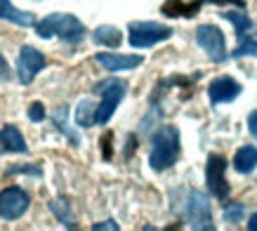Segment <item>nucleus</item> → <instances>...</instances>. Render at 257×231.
<instances>
[{"label":"nucleus","mask_w":257,"mask_h":231,"mask_svg":"<svg viewBox=\"0 0 257 231\" xmlns=\"http://www.w3.org/2000/svg\"><path fill=\"white\" fill-rule=\"evenodd\" d=\"M36 31H38L40 38L59 36L64 43H71V45H73V43H80V40L85 38V26L73 15H64V12L45 17L40 24H36Z\"/></svg>","instance_id":"f257e3e1"},{"label":"nucleus","mask_w":257,"mask_h":231,"mask_svg":"<svg viewBox=\"0 0 257 231\" xmlns=\"http://www.w3.org/2000/svg\"><path fill=\"white\" fill-rule=\"evenodd\" d=\"M179 158V132L177 128L172 125H165L154 135V142H151V156H149V163L151 168L163 172L172 165V163Z\"/></svg>","instance_id":"f03ea898"},{"label":"nucleus","mask_w":257,"mask_h":231,"mask_svg":"<svg viewBox=\"0 0 257 231\" xmlns=\"http://www.w3.org/2000/svg\"><path fill=\"white\" fill-rule=\"evenodd\" d=\"M182 215L189 222L191 229H205L212 231L215 224H212V212H210V200L205 198L201 191H184V200H182Z\"/></svg>","instance_id":"7ed1b4c3"},{"label":"nucleus","mask_w":257,"mask_h":231,"mask_svg":"<svg viewBox=\"0 0 257 231\" xmlns=\"http://www.w3.org/2000/svg\"><path fill=\"white\" fill-rule=\"evenodd\" d=\"M125 87L127 85L123 80H118V78H106V80H99V83L94 85V92L101 94V104L97 106V116H94V121L99 125L109 123V118L113 116L116 106L125 97Z\"/></svg>","instance_id":"20e7f679"},{"label":"nucleus","mask_w":257,"mask_h":231,"mask_svg":"<svg viewBox=\"0 0 257 231\" xmlns=\"http://www.w3.org/2000/svg\"><path fill=\"white\" fill-rule=\"evenodd\" d=\"M127 40L133 47H151L156 43H163V40L172 38V29L170 26H163L158 22H133L127 26Z\"/></svg>","instance_id":"39448f33"},{"label":"nucleus","mask_w":257,"mask_h":231,"mask_svg":"<svg viewBox=\"0 0 257 231\" xmlns=\"http://www.w3.org/2000/svg\"><path fill=\"white\" fill-rule=\"evenodd\" d=\"M196 43H198V45L208 52L210 62H215V64L226 62L229 52H226L224 33L219 31L215 24H201V26L196 29Z\"/></svg>","instance_id":"423d86ee"},{"label":"nucleus","mask_w":257,"mask_h":231,"mask_svg":"<svg viewBox=\"0 0 257 231\" xmlns=\"http://www.w3.org/2000/svg\"><path fill=\"white\" fill-rule=\"evenodd\" d=\"M31 198L19 186H8L0 191V217L3 219H19L29 210Z\"/></svg>","instance_id":"0eeeda50"},{"label":"nucleus","mask_w":257,"mask_h":231,"mask_svg":"<svg viewBox=\"0 0 257 231\" xmlns=\"http://www.w3.org/2000/svg\"><path fill=\"white\" fill-rule=\"evenodd\" d=\"M226 161L224 156L219 154H210L208 156V165H205V182H208V189L215 198L224 200L229 196V184H226Z\"/></svg>","instance_id":"6e6552de"},{"label":"nucleus","mask_w":257,"mask_h":231,"mask_svg":"<svg viewBox=\"0 0 257 231\" xmlns=\"http://www.w3.org/2000/svg\"><path fill=\"white\" fill-rule=\"evenodd\" d=\"M45 69V57L38 52L36 47L24 45L19 50V59H17V76L22 80V85H31L33 78Z\"/></svg>","instance_id":"1a4fd4ad"},{"label":"nucleus","mask_w":257,"mask_h":231,"mask_svg":"<svg viewBox=\"0 0 257 231\" xmlns=\"http://www.w3.org/2000/svg\"><path fill=\"white\" fill-rule=\"evenodd\" d=\"M241 94V83H236L234 78L229 76H219L215 78L208 87V99L210 104H224V101H231Z\"/></svg>","instance_id":"9d476101"},{"label":"nucleus","mask_w":257,"mask_h":231,"mask_svg":"<svg viewBox=\"0 0 257 231\" xmlns=\"http://www.w3.org/2000/svg\"><path fill=\"white\" fill-rule=\"evenodd\" d=\"M97 62L104 66L106 71H127L135 69L142 64L140 54H113V52H99L97 54Z\"/></svg>","instance_id":"9b49d317"},{"label":"nucleus","mask_w":257,"mask_h":231,"mask_svg":"<svg viewBox=\"0 0 257 231\" xmlns=\"http://www.w3.org/2000/svg\"><path fill=\"white\" fill-rule=\"evenodd\" d=\"M0 19H8V22L17 24V26H22V29L36 26V17H33V12L17 10L10 0H0Z\"/></svg>","instance_id":"f8f14e48"},{"label":"nucleus","mask_w":257,"mask_h":231,"mask_svg":"<svg viewBox=\"0 0 257 231\" xmlns=\"http://www.w3.org/2000/svg\"><path fill=\"white\" fill-rule=\"evenodd\" d=\"M212 3V0H196V3H184V0H168L163 3V15L165 17H196L201 5Z\"/></svg>","instance_id":"ddd939ff"},{"label":"nucleus","mask_w":257,"mask_h":231,"mask_svg":"<svg viewBox=\"0 0 257 231\" xmlns=\"http://www.w3.org/2000/svg\"><path fill=\"white\" fill-rule=\"evenodd\" d=\"M0 144H3L5 151H12V154H26V151H29L22 132L17 130L15 125H5V128L0 130Z\"/></svg>","instance_id":"4468645a"},{"label":"nucleus","mask_w":257,"mask_h":231,"mask_svg":"<svg viewBox=\"0 0 257 231\" xmlns=\"http://www.w3.org/2000/svg\"><path fill=\"white\" fill-rule=\"evenodd\" d=\"M234 168L241 175H248L257 168V149L255 147H241L234 156Z\"/></svg>","instance_id":"2eb2a0df"},{"label":"nucleus","mask_w":257,"mask_h":231,"mask_svg":"<svg viewBox=\"0 0 257 231\" xmlns=\"http://www.w3.org/2000/svg\"><path fill=\"white\" fill-rule=\"evenodd\" d=\"M92 40L97 43V45L118 47L120 45V40H123V36H120V31H118L116 26H97L94 33H92Z\"/></svg>","instance_id":"dca6fc26"},{"label":"nucleus","mask_w":257,"mask_h":231,"mask_svg":"<svg viewBox=\"0 0 257 231\" xmlns=\"http://www.w3.org/2000/svg\"><path fill=\"white\" fill-rule=\"evenodd\" d=\"M50 210H52V215H55L57 219L64 224V226H69V229H76V226H78V224H76V219H73V215H71L69 200H66V198H55L52 203H50Z\"/></svg>","instance_id":"f3484780"},{"label":"nucleus","mask_w":257,"mask_h":231,"mask_svg":"<svg viewBox=\"0 0 257 231\" xmlns=\"http://www.w3.org/2000/svg\"><path fill=\"white\" fill-rule=\"evenodd\" d=\"M66 116H69V106H57V108H55V113H52V121H55L57 130L64 132V135L69 137L71 144H76V147H78V144H80V137L76 135V132H71L69 123H66Z\"/></svg>","instance_id":"a211bd4d"},{"label":"nucleus","mask_w":257,"mask_h":231,"mask_svg":"<svg viewBox=\"0 0 257 231\" xmlns=\"http://www.w3.org/2000/svg\"><path fill=\"white\" fill-rule=\"evenodd\" d=\"M222 17H224L226 22L234 24L236 29V36L238 38H245V33H248V29L252 26V22H250V17L245 15V12H234V10H226V12H222Z\"/></svg>","instance_id":"6ab92c4d"},{"label":"nucleus","mask_w":257,"mask_h":231,"mask_svg":"<svg viewBox=\"0 0 257 231\" xmlns=\"http://www.w3.org/2000/svg\"><path fill=\"white\" fill-rule=\"evenodd\" d=\"M94 116H97V106H94L92 101L90 99L78 101V106H76V123H78L80 128H90V125L97 123Z\"/></svg>","instance_id":"aec40b11"},{"label":"nucleus","mask_w":257,"mask_h":231,"mask_svg":"<svg viewBox=\"0 0 257 231\" xmlns=\"http://www.w3.org/2000/svg\"><path fill=\"white\" fill-rule=\"evenodd\" d=\"M243 215H245V208H243V203H229L224 208V219L226 222H241Z\"/></svg>","instance_id":"412c9836"},{"label":"nucleus","mask_w":257,"mask_h":231,"mask_svg":"<svg viewBox=\"0 0 257 231\" xmlns=\"http://www.w3.org/2000/svg\"><path fill=\"white\" fill-rule=\"evenodd\" d=\"M238 59V57H248V54H257V38H243L241 45L236 47L234 52H231Z\"/></svg>","instance_id":"4be33fe9"},{"label":"nucleus","mask_w":257,"mask_h":231,"mask_svg":"<svg viewBox=\"0 0 257 231\" xmlns=\"http://www.w3.org/2000/svg\"><path fill=\"white\" fill-rule=\"evenodd\" d=\"M36 175V177H40L43 175V170L38 168V165H15V168L8 170V175Z\"/></svg>","instance_id":"5701e85b"},{"label":"nucleus","mask_w":257,"mask_h":231,"mask_svg":"<svg viewBox=\"0 0 257 231\" xmlns=\"http://www.w3.org/2000/svg\"><path fill=\"white\" fill-rule=\"evenodd\" d=\"M29 118H31L33 123H40V121L45 118V106H43L40 101H33L31 106H29Z\"/></svg>","instance_id":"b1692460"},{"label":"nucleus","mask_w":257,"mask_h":231,"mask_svg":"<svg viewBox=\"0 0 257 231\" xmlns=\"http://www.w3.org/2000/svg\"><path fill=\"white\" fill-rule=\"evenodd\" d=\"M111 139H113L111 132H106L104 139H101V149H104V158H106V161H111Z\"/></svg>","instance_id":"393cba45"},{"label":"nucleus","mask_w":257,"mask_h":231,"mask_svg":"<svg viewBox=\"0 0 257 231\" xmlns=\"http://www.w3.org/2000/svg\"><path fill=\"white\" fill-rule=\"evenodd\" d=\"M0 78H3V80H10V78H12V73H10V64L3 54H0Z\"/></svg>","instance_id":"a878e982"},{"label":"nucleus","mask_w":257,"mask_h":231,"mask_svg":"<svg viewBox=\"0 0 257 231\" xmlns=\"http://www.w3.org/2000/svg\"><path fill=\"white\" fill-rule=\"evenodd\" d=\"M92 229H94V231H104V229H109V231H118V224H116V222H111V219H109V222L94 224Z\"/></svg>","instance_id":"bb28decb"},{"label":"nucleus","mask_w":257,"mask_h":231,"mask_svg":"<svg viewBox=\"0 0 257 231\" xmlns=\"http://www.w3.org/2000/svg\"><path fill=\"white\" fill-rule=\"evenodd\" d=\"M248 128H250V132H252V137L257 139V111H252V113L248 116Z\"/></svg>","instance_id":"cd10ccee"},{"label":"nucleus","mask_w":257,"mask_h":231,"mask_svg":"<svg viewBox=\"0 0 257 231\" xmlns=\"http://www.w3.org/2000/svg\"><path fill=\"white\" fill-rule=\"evenodd\" d=\"M248 229H250V231H257V212L248 219Z\"/></svg>","instance_id":"c85d7f7f"}]
</instances>
